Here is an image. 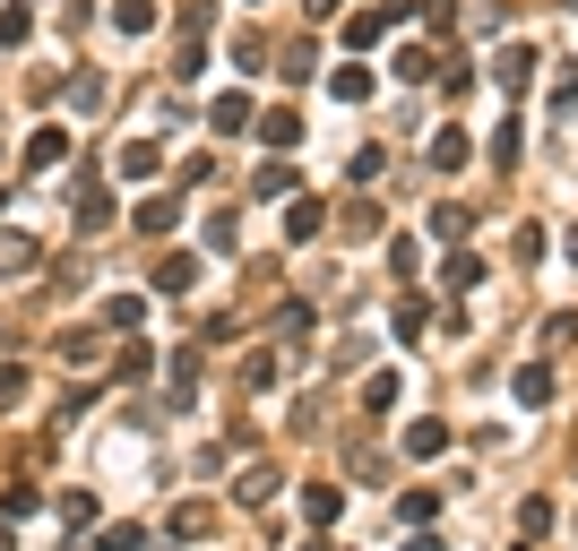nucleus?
Segmentation results:
<instances>
[{"label":"nucleus","instance_id":"obj_10","mask_svg":"<svg viewBox=\"0 0 578 551\" xmlns=\"http://www.w3.org/2000/svg\"><path fill=\"white\" fill-rule=\"evenodd\" d=\"M329 96H337V104H362V96H371V70H362V61H337V70H329Z\"/></svg>","mask_w":578,"mask_h":551},{"label":"nucleus","instance_id":"obj_42","mask_svg":"<svg viewBox=\"0 0 578 551\" xmlns=\"http://www.w3.org/2000/svg\"><path fill=\"white\" fill-rule=\"evenodd\" d=\"M406 551H441V535H432V526H415V535H406Z\"/></svg>","mask_w":578,"mask_h":551},{"label":"nucleus","instance_id":"obj_37","mask_svg":"<svg viewBox=\"0 0 578 551\" xmlns=\"http://www.w3.org/2000/svg\"><path fill=\"white\" fill-rule=\"evenodd\" d=\"M432 509H441L432 491H406V500H397V517H406V526H432Z\"/></svg>","mask_w":578,"mask_h":551},{"label":"nucleus","instance_id":"obj_43","mask_svg":"<svg viewBox=\"0 0 578 551\" xmlns=\"http://www.w3.org/2000/svg\"><path fill=\"white\" fill-rule=\"evenodd\" d=\"M303 9H311V17H337V0H303Z\"/></svg>","mask_w":578,"mask_h":551},{"label":"nucleus","instance_id":"obj_9","mask_svg":"<svg viewBox=\"0 0 578 551\" xmlns=\"http://www.w3.org/2000/svg\"><path fill=\"white\" fill-rule=\"evenodd\" d=\"M337 509H346L337 483H303V517H311V526H337Z\"/></svg>","mask_w":578,"mask_h":551},{"label":"nucleus","instance_id":"obj_25","mask_svg":"<svg viewBox=\"0 0 578 551\" xmlns=\"http://www.w3.org/2000/svg\"><path fill=\"white\" fill-rule=\"evenodd\" d=\"M466 224H475V216H466L458 199H441V208H432V233H441V241H466Z\"/></svg>","mask_w":578,"mask_h":551},{"label":"nucleus","instance_id":"obj_20","mask_svg":"<svg viewBox=\"0 0 578 551\" xmlns=\"http://www.w3.org/2000/svg\"><path fill=\"white\" fill-rule=\"evenodd\" d=\"M113 26L121 35H147L156 26V0H113Z\"/></svg>","mask_w":578,"mask_h":551},{"label":"nucleus","instance_id":"obj_32","mask_svg":"<svg viewBox=\"0 0 578 551\" xmlns=\"http://www.w3.org/2000/svg\"><path fill=\"white\" fill-rule=\"evenodd\" d=\"M346 233H354V241H371V233H380V208H371V199H354V208H346Z\"/></svg>","mask_w":578,"mask_h":551},{"label":"nucleus","instance_id":"obj_34","mask_svg":"<svg viewBox=\"0 0 578 551\" xmlns=\"http://www.w3.org/2000/svg\"><path fill=\"white\" fill-rule=\"evenodd\" d=\"M233 61H242V70H259V61H268V35H259V26H250V35H233Z\"/></svg>","mask_w":578,"mask_h":551},{"label":"nucleus","instance_id":"obj_41","mask_svg":"<svg viewBox=\"0 0 578 551\" xmlns=\"http://www.w3.org/2000/svg\"><path fill=\"white\" fill-rule=\"evenodd\" d=\"M570 112H578V70L562 78V87H553V121H570Z\"/></svg>","mask_w":578,"mask_h":551},{"label":"nucleus","instance_id":"obj_35","mask_svg":"<svg viewBox=\"0 0 578 551\" xmlns=\"http://www.w3.org/2000/svg\"><path fill=\"white\" fill-rule=\"evenodd\" d=\"M518 138H527V129H518V121H501V129H492V164H518Z\"/></svg>","mask_w":578,"mask_h":551},{"label":"nucleus","instance_id":"obj_47","mask_svg":"<svg viewBox=\"0 0 578 551\" xmlns=\"http://www.w3.org/2000/svg\"><path fill=\"white\" fill-rule=\"evenodd\" d=\"M311 551H329V543H311Z\"/></svg>","mask_w":578,"mask_h":551},{"label":"nucleus","instance_id":"obj_44","mask_svg":"<svg viewBox=\"0 0 578 551\" xmlns=\"http://www.w3.org/2000/svg\"><path fill=\"white\" fill-rule=\"evenodd\" d=\"M562 250H570V267H578V224H570V233H562Z\"/></svg>","mask_w":578,"mask_h":551},{"label":"nucleus","instance_id":"obj_45","mask_svg":"<svg viewBox=\"0 0 578 551\" xmlns=\"http://www.w3.org/2000/svg\"><path fill=\"white\" fill-rule=\"evenodd\" d=\"M0 551H17V535H9V517H0Z\"/></svg>","mask_w":578,"mask_h":551},{"label":"nucleus","instance_id":"obj_13","mask_svg":"<svg viewBox=\"0 0 578 551\" xmlns=\"http://www.w3.org/2000/svg\"><path fill=\"white\" fill-rule=\"evenodd\" d=\"M320 224H329L320 199H294V208H285V233H294V241H320Z\"/></svg>","mask_w":578,"mask_h":551},{"label":"nucleus","instance_id":"obj_3","mask_svg":"<svg viewBox=\"0 0 578 551\" xmlns=\"http://www.w3.org/2000/svg\"><path fill=\"white\" fill-rule=\"evenodd\" d=\"M113 164H121V181H156V173H164V147H156V138H130Z\"/></svg>","mask_w":578,"mask_h":551},{"label":"nucleus","instance_id":"obj_14","mask_svg":"<svg viewBox=\"0 0 578 551\" xmlns=\"http://www.w3.org/2000/svg\"><path fill=\"white\" fill-rule=\"evenodd\" d=\"M441 285H450V293H475V285H483V259H475V250H450V267H441Z\"/></svg>","mask_w":578,"mask_h":551},{"label":"nucleus","instance_id":"obj_26","mask_svg":"<svg viewBox=\"0 0 578 551\" xmlns=\"http://www.w3.org/2000/svg\"><path fill=\"white\" fill-rule=\"evenodd\" d=\"M96 353H104V336H96V328H78V336H70V345H61V362H70V371H87Z\"/></svg>","mask_w":578,"mask_h":551},{"label":"nucleus","instance_id":"obj_27","mask_svg":"<svg viewBox=\"0 0 578 551\" xmlns=\"http://www.w3.org/2000/svg\"><path fill=\"white\" fill-rule=\"evenodd\" d=\"M61 526H96V491H61Z\"/></svg>","mask_w":578,"mask_h":551},{"label":"nucleus","instance_id":"obj_48","mask_svg":"<svg viewBox=\"0 0 578 551\" xmlns=\"http://www.w3.org/2000/svg\"><path fill=\"white\" fill-rule=\"evenodd\" d=\"M518 551H527V543H518Z\"/></svg>","mask_w":578,"mask_h":551},{"label":"nucleus","instance_id":"obj_30","mask_svg":"<svg viewBox=\"0 0 578 551\" xmlns=\"http://www.w3.org/2000/svg\"><path fill=\"white\" fill-rule=\"evenodd\" d=\"M104 320H113V328H138V320H147V302H138V293H113V302H104Z\"/></svg>","mask_w":578,"mask_h":551},{"label":"nucleus","instance_id":"obj_12","mask_svg":"<svg viewBox=\"0 0 578 551\" xmlns=\"http://www.w3.org/2000/svg\"><path fill=\"white\" fill-rule=\"evenodd\" d=\"M276 483H285L276 465H250V474L233 483V500H242V509H259V500H276Z\"/></svg>","mask_w":578,"mask_h":551},{"label":"nucleus","instance_id":"obj_17","mask_svg":"<svg viewBox=\"0 0 578 551\" xmlns=\"http://www.w3.org/2000/svg\"><path fill=\"white\" fill-rule=\"evenodd\" d=\"M35 259H44V250H35V241H26V233H0V276H26V267H35Z\"/></svg>","mask_w":578,"mask_h":551},{"label":"nucleus","instance_id":"obj_22","mask_svg":"<svg viewBox=\"0 0 578 551\" xmlns=\"http://www.w3.org/2000/svg\"><path fill=\"white\" fill-rule=\"evenodd\" d=\"M259 199H294V164H285V155L259 164Z\"/></svg>","mask_w":578,"mask_h":551},{"label":"nucleus","instance_id":"obj_7","mask_svg":"<svg viewBox=\"0 0 578 551\" xmlns=\"http://www.w3.org/2000/svg\"><path fill=\"white\" fill-rule=\"evenodd\" d=\"M492 78H501V87H509V96H518V87H527V78H536V43H509V52H501V61H492Z\"/></svg>","mask_w":578,"mask_h":551},{"label":"nucleus","instance_id":"obj_31","mask_svg":"<svg viewBox=\"0 0 578 551\" xmlns=\"http://www.w3.org/2000/svg\"><path fill=\"white\" fill-rule=\"evenodd\" d=\"M276 336H311V302H276Z\"/></svg>","mask_w":578,"mask_h":551},{"label":"nucleus","instance_id":"obj_36","mask_svg":"<svg viewBox=\"0 0 578 551\" xmlns=\"http://www.w3.org/2000/svg\"><path fill=\"white\" fill-rule=\"evenodd\" d=\"M242 388L259 397V388H276V353H250V371H242Z\"/></svg>","mask_w":578,"mask_h":551},{"label":"nucleus","instance_id":"obj_11","mask_svg":"<svg viewBox=\"0 0 578 551\" xmlns=\"http://www.w3.org/2000/svg\"><path fill=\"white\" fill-rule=\"evenodd\" d=\"M173 224H182V199H164V190H156V199L138 208V233H147V241H164Z\"/></svg>","mask_w":578,"mask_h":551},{"label":"nucleus","instance_id":"obj_19","mask_svg":"<svg viewBox=\"0 0 578 551\" xmlns=\"http://www.w3.org/2000/svg\"><path fill=\"white\" fill-rule=\"evenodd\" d=\"M208 121H217V129H250L259 112H250V96H217V104H208Z\"/></svg>","mask_w":578,"mask_h":551},{"label":"nucleus","instance_id":"obj_24","mask_svg":"<svg viewBox=\"0 0 578 551\" xmlns=\"http://www.w3.org/2000/svg\"><path fill=\"white\" fill-rule=\"evenodd\" d=\"M35 509H44V491H35V483H9V500H0V517L17 526V517H35Z\"/></svg>","mask_w":578,"mask_h":551},{"label":"nucleus","instance_id":"obj_21","mask_svg":"<svg viewBox=\"0 0 578 551\" xmlns=\"http://www.w3.org/2000/svg\"><path fill=\"white\" fill-rule=\"evenodd\" d=\"M389 70H397V78H406V87H423V78H432V52H423V43H406V52H397V61H389Z\"/></svg>","mask_w":578,"mask_h":551},{"label":"nucleus","instance_id":"obj_5","mask_svg":"<svg viewBox=\"0 0 578 551\" xmlns=\"http://www.w3.org/2000/svg\"><path fill=\"white\" fill-rule=\"evenodd\" d=\"M250 129H259V138H268V147H276V155H285V147H303V112H259V121H250Z\"/></svg>","mask_w":578,"mask_h":551},{"label":"nucleus","instance_id":"obj_38","mask_svg":"<svg viewBox=\"0 0 578 551\" xmlns=\"http://www.w3.org/2000/svg\"><path fill=\"white\" fill-rule=\"evenodd\" d=\"M415 9H423V26H432V35H450V26H458V0H415Z\"/></svg>","mask_w":578,"mask_h":551},{"label":"nucleus","instance_id":"obj_23","mask_svg":"<svg viewBox=\"0 0 578 551\" xmlns=\"http://www.w3.org/2000/svg\"><path fill=\"white\" fill-rule=\"evenodd\" d=\"M362 405L389 414V405H397V371H371V379H362Z\"/></svg>","mask_w":578,"mask_h":551},{"label":"nucleus","instance_id":"obj_29","mask_svg":"<svg viewBox=\"0 0 578 551\" xmlns=\"http://www.w3.org/2000/svg\"><path fill=\"white\" fill-rule=\"evenodd\" d=\"M518 526H527V535H553V500H544V491H536V500H518Z\"/></svg>","mask_w":578,"mask_h":551},{"label":"nucleus","instance_id":"obj_6","mask_svg":"<svg viewBox=\"0 0 578 551\" xmlns=\"http://www.w3.org/2000/svg\"><path fill=\"white\" fill-rule=\"evenodd\" d=\"M466 155H475V138H466L458 121H450V129H432V173H458Z\"/></svg>","mask_w":578,"mask_h":551},{"label":"nucleus","instance_id":"obj_2","mask_svg":"<svg viewBox=\"0 0 578 551\" xmlns=\"http://www.w3.org/2000/svg\"><path fill=\"white\" fill-rule=\"evenodd\" d=\"M389 328H397V345H415V336L432 328V302H423L415 285H397V311H389Z\"/></svg>","mask_w":578,"mask_h":551},{"label":"nucleus","instance_id":"obj_18","mask_svg":"<svg viewBox=\"0 0 578 551\" xmlns=\"http://www.w3.org/2000/svg\"><path fill=\"white\" fill-rule=\"evenodd\" d=\"M26 35H35V9H26V0H9V9H0V43H9V52H17V43H26Z\"/></svg>","mask_w":578,"mask_h":551},{"label":"nucleus","instance_id":"obj_16","mask_svg":"<svg viewBox=\"0 0 578 551\" xmlns=\"http://www.w3.org/2000/svg\"><path fill=\"white\" fill-rule=\"evenodd\" d=\"M389 267H397V285H415V276H423V241L397 233V241H389Z\"/></svg>","mask_w":578,"mask_h":551},{"label":"nucleus","instance_id":"obj_28","mask_svg":"<svg viewBox=\"0 0 578 551\" xmlns=\"http://www.w3.org/2000/svg\"><path fill=\"white\" fill-rule=\"evenodd\" d=\"M199 535H208V509H199V500H190V509H173V543H199Z\"/></svg>","mask_w":578,"mask_h":551},{"label":"nucleus","instance_id":"obj_1","mask_svg":"<svg viewBox=\"0 0 578 551\" xmlns=\"http://www.w3.org/2000/svg\"><path fill=\"white\" fill-rule=\"evenodd\" d=\"M52 164H70V129H61V121H44V129L26 138V173H52Z\"/></svg>","mask_w":578,"mask_h":551},{"label":"nucleus","instance_id":"obj_8","mask_svg":"<svg viewBox=\"0 0 578 551\" xmlns=\"http://www.w3.org/2000/svg\"><path fill=\"white\" fill-rule=\"evenodd\" d=\"M190 276H199L190 250H164V259H156V293H190Z\"/></svg>","mask_w":578,"mask_h":551},{"label":"nucleus","instance_id":"obj_15","mask_svg":"<svg viewBox=\"0 0 578 551\" xmlns=\"http://www.w3.org/2000/svg\"><path fill=\"white\" fill-rule=\"evenodd\" d=\"M441 448H450V423H432V414L406 423V456H441Z\"/></svg>","mask_w":578,"mask_h":551},{"label":"nucleus","instance_id":"obj_39","mask_svg":"<svg viewBox=\"0 0 578 551\" xmlns=\"http://www.w3.org/2000/svg\"><path fill=\"white\" fill-rule=\"evenodd\" d=\"M0 405H26V371L17 362H0Z\"/></svg>","mask_w":578,"mask_h":551},{"label":"nucleus","instance_id":"obj_40","mask_svg":"<svg viewBox=\"0 0 578 551\" xmlns=\"http://www.w3.org/2000/svg\"><path fill=\"white\" fill-rule=\"evenodd\" d=\"M544 336H553V345H578V311H553V320H544Z\"/></svg>","mask_w":578,"mask_h":551},{"label":"nucleus","instance_id":"obj_4","mask_svg":"<svg viewBox=\"0 0 578 551\" xmlns=\"http://www.w3.org/2000/svg\"><path fill=\"white\" fill-rule=\"evenodd\" d=\"M509 397H518L527 414H536V405H553V371H544V362H527V371H509Z\"/></svg>","mask_w":578,"mask_h":551},{"label":"nucleus","instance_id":"obj_46","mask_svg":"<svg viewBox=\"0 0 578 551\" xmlns=\"http://www.w3.org/2000/svg\"><path fill=\"white\" fill-rule=\"evenodd\" d=\"M562 9H578V0H562Z\"/></svg>","mask_w":578,"mask_h":551},{"label":"nucleus","instance_id":"obj_33","mask_svg":"<svg viewBox=\"0 0 578 551\" xmlns=\"http://www.w3.org/2000/svg\"><path fill=\"white\" fill-rule=\"evenodd\" d=\"M217 26V0H182V35H208Z\"/></svg>","mask_w":578,"mask_h":551}]
</instances>
